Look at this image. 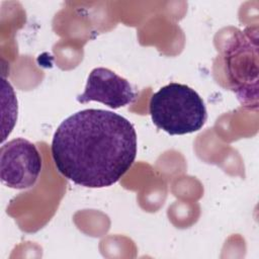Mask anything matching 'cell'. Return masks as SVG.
<instances>
[{"label": "cell", "mask_w": 259, "mask_h": 259, "mask_svg": "<svg viewBox=\"0 0 259 259\" xmlns=\"http://www.w3.org/2000/svg\"><path fill=\"white\" fill-rule=\"evenodd\" d=\"M137 99L130 82L106 68L93 69L87 79L85 90L77 96V101L101 102L112 109L126 106Z\"/></svg>", "instance_id": "obj_4"}, {"label": "cell", "mask_w": 259, "mask_h": 259, "mask_svg": "<svg viewBox=\"0 0 259 259\" xmlns=\"http://www.w3.org/2000/svg\"><path fill=\"white\" fill-rule=\"evenodd\" d=\"M228 78L232 90L244 105L251 104V33L238 31L230 40L226 52Z\"/></svg>", "instance_id": "obj_5"}, {"label": "cell", "mask_w": 259, "mask_h": 259, "mask_svg": "<svg viewBox=\"0 0 259 259\" xmlns=\"http://www.w3.org/2000/svg\"><path fill=\"white\" fill-rule=\"evenodd\" d=\"M42 167L40 154L31 142L17 138L2 145L0 150L1 181L14 189L31 188Z\"/></svg>", "instance_id": "obj_3"}, {"label": "cell", "mask_w": 259, "mask_h": 259, "mask_svg": "<svg viewBox=\"0 0 259 259\" xmlns=\"http://www.w3.org/2000/svg\"><path fill=\"white\" fill-rule=\"evenodd\" d=\"M137 134L125 117L84 109L61 122L51 151L57 170L75 184L103 188L116 183L137 156Z\"/></svg>", "instance_id": "obj_1"}, {"label": "cell", "mask_w": 259, "mask_h": 259, "mask_svg": "<svg viewBox=\"0 0 259 259\" xmlns=\"http://www.w3.org/2000/svg\"><path fill=\"white\" fill-rule=\"evenodd\" d=\"M149 112L154 124L172 136L197 132L207 118L199 94L187 85L174 82L152 95Z\"/></svg>", "instance_id": "obj_2"}]
</instances>
